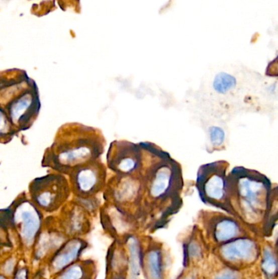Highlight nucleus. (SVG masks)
I'll return each mask as SVG.
<instances>
[{"label": "nucleus", "instance_id": "nucleus-1", "mask_svg": "<svg viewBox=\"0 0 278 279\" xmlns=\"http://www.w3.org/2000/svg\"><path fill=\"white\" fill-rule=\"evenodd\" d=\"M105 147L106 140L99 129L67 123L59 128L52 145L45 149L41 166L67 176L80 165L101 158Z\"/></svg>", "mask_w": 278, "mask_h": 279}, {"label": "nucleus", "instance_id": "nucleus-2", "mask_svg": "<svg viewBox=\"0 0 278 279\" xmlns=\"http://www.w3.org/2000/svg\"><path fill=\"white\" fill-rule=\"evenodd\" d=\"M140 145L143 154L139 172L142 183L141 204H168L177 212L182 206L181 166L157 145L150 142Z\"/></svg>", "mask_w": 278, "mask_h": 279}, {"label": "nucleus", "instance_id": "nucleus-3", "mask_svg": "<svg viewBox=\"0 0 278 279\" xmlns=\"http://www.w3.org/2000/svg\"><path fill=\"white\" fill-rule=\"evenodd\" d=\"M275 185L259 171L235 167L228 173L227 189L233 214L254 223L265 217Z\"/></svg>", "mask_w": 278, "mask_h": 279}, {"label": "nucleus", "instance_id": "nucleus-4", "mask_svg": "<svg viewBox=\"0 0 278 279\" xmlns=\"http://www.w3.org/2000/svg\"><path fill=\"white\" fill-rule=\"evenodd\" d=\"M0 107L18 132L30 129L41 109L35 81L22 70L0 74Z\"/></svg>", "mask_w": 278, "mask_h": 279}, {"label": "nucleus", "instance_id": "nucleus-5", "mask_svg": "<svg viewBox=\"0 0 278 279\" xmlns=\"http://www.w3.org/2000/svg\"><path fill=\"white\" fill-rule=\"evenodd\" d=\"M229 163L225 160L202 165L197 174L196 188L201 200L215 208L233 214L227 189Z\"/></svg>", "mask_w": 278, "mask_h": 279}, {"label": "nucleus", "instance_id": "nucleus-6", "mask_svg": "<svg viewBox=\"0 0 278 279\" xmlns=\"http://www.w3.org/2000/svg\"><path fill=\"white\" fill-rule=\"evenodd\" d=\"M27 195L42 212L53 213L69 201L72 194L66 175L50 171L31 180Z\"/></svg>", "mask_w": 278, "mask_h": 279}, {"label": "nucleus", "instance_id": "nucleus-7", "mask_svg": "<svg viewBox=\"0 0 278 279\" xmlns=\"http://www.w3.org/2000/svg\"><path fill=\"white\" fill-rule=\"evenodd\" d=\"M15 231L26 247L35 244L43 225V212L22 192L9 207Z\"/></svg>", "mask_w": 278, "mask_h": 279}, {"label": "nucleus", "instance_id": "nucleus-8", "mask_svg": "<svg viewBox=\"0 0 278 279\" xmlns=\"http://www.w3.org/2000/svg\"><path fill=\"white\" fill-rule=\"evenodd\" d=\"M67 177L73 197L95 198L105 190L108 180V168L99 158L75 167Z\"/></svg>", "mask_w": 278, "mask_h": 279}, {"label": "nucleus", "instance_id": "nucleus-9", "mask_svg": "<svg viewBox=\"0 0 278 279\" xmlns=\"http://www.w3.org/2000/svg\"><path fill=\"white\" fill-rule=\"evenodd\" d=\"M107 168L114 174L133 175L142 166L143 154L140 143L115 141L110 144L106 155Z\"/></svg>", "mask_w": 278, "mask_h": 279}, {"label": "nucleus", "instance_id": "nucleus-10", "mask_svg": "<svg viewBox=\"0 0 278 279\" xmlns=\"http://www.w3.org/2000/svg\"><path fill=\"white\" fill-rule=\"evenodd\" d=\"M139 172L133 175L115 174L108 178L103 191L106 203L115 207L141 204L142 183Z\"/></svg>", "mask_w": 278, "mask_h": 279}, {"label": "nucleus", "instance_id": "nucleus-11", "mask_svg": "<svg viewBox=\"0 0 278 279\" xmlns=\"http://www.w3.org/2000/svg\"><path fill=\"white\" fill-rule=\"evenodd\" d=\"M60 210L59 222L66 234L76 236L86 230L88 225L89 212L75 199H69Z\"/></svg>", "mask_w": 278, "mask_h": 279}, {"label": "nucleus", "instance_id": "nucleus-12", "mask_svg": "<svg viewBox=\"0 0 278 279\" xmlns=\"http://www.w3.org/2000/svg\"><path fill=\"white\" fill-rule=\"evenodd\" d=\"M84 244L83 241L76 237L65 241L52 255L50 262L52 270L58 273L75 263L84 249Z\"/></svg>", "mask_w": 278, "mask_h": 279}, {"label": "nucleus", "instance_id": "nucleus-13", "mask_svg": "<svg viewBox=\"0 0 278 279\" xmlns=\"http://www.w3.org/2000/svg\"><path fill=\"white\" fill-rule=\"evenodd\" d=\"M221 253L230 261L252 260L256 255V247L252 241L239 239L229 242L221 249Z\"/></svg>", "mask_w": 278, "mask_h": 279}, {"label": "nucleus", "instance_id": "nucleus-14", "mask_svg": "<svg viewBox=\"0 0 278 279\" xmlns=\"http://www.w3.org/2000/svg\"><path fill=\"white\" fill-rule=\"evenodd\" d=\"M207 151H220L226 146V130L219 124H210L207 131Z\"/></svg>", "mask_w": 278, "mask_h": 279}, {"label": "nucleus", "instance_id": "nucleus-15", "mask_svg": "<svg viewBox=\"0 0 278 279\" xmlns=\"http://www.w3.org/2000/svg\"><path fill=\"white\" fill-rule=\"evenodd\" d=\"M237 79L235 76L221 71L214 77L212 81V89L214 92L218 96L229 95L237 88Z\"/></svg>", "mask_w": 278, "mask_h": 279}, {"label": "nucleus", "instance_id": "nucleus-16", "mask_svg": "<svg viewBox=\"0 0 278 279\" xmlns=\"http://www.w3.org/2000/svg\"><path fill=\"white\" fill-rule=\"evenodd\" d=\"M239 232V226L235 221L231 219L224 218L218 221L215 229V236L220 242L228 241L237 235Z\"/></svg>", "mask_w": 278, "mask_h": 279}, {"label": "nucleus", "instance_id": "nucleus-17", "mask_svg": "<svg viewBox=\"0 0 278 279\" xmlns=\"http://www.w3.org/2000/svg\"><path fill=\"white\" fill-rule=\"evenodd\" d=\"M130 251L129 279H140V249L138 242L134 238L128 242Z\"/></svg>", "mask_w": 278, "mask_h": 279}, {"label": "nucleus", "instance_id": "nucleus-18", "mask_svg": "<svg viewBox=\"0 0 278 279\" xmlns=\"http://www.w3.org/2000/svg\"><path fill=\"white\" fill-rule=\"evenodd\" d=\"M14 230L11 213L9 208L0 210V244H8L10 231Z\"/></svg>", "mask_w": 278, "mask_h": 279}, {"label": "nucleus", "instance_id": "nucleus-19", "mask_svg": "<svg viewBox=\"0 0 278 279\" xmlns=\"http://www.w3.org/2000/svg\"><path fill=\"white\" fill-rule=\"evenodd\" d=\"M19 132L16 130L9 121L5 111L0 107V144H7L14 138Z\"/></svg>", "mask_w": 278, "mask_h": 279}, {"label": "nucleus", "instance_id": "nucleus-20", "mask_svg": "<svg viewBox=\"0 0 278 279\" xmlns=\"http://www.w3.org/2000/svg\"><path fill=\"white\" fill-rule=\"evenodd\" d=\"M84 269L79 264L73 263L60 272L56 279H83Z\"/></svg>", "mask_w": 278, "mask_h": 279}, {"label": "nucleus", "instance_id": "nucleus-21", "mask_svg": "<svg viewBox=\"0 0 278 279\" xmlns=\"http://www.w3.org/2000/svg\"><path fill=\"white\" fill-rule=\"evenodd\" d=\"M147 264L152 279H161L159 255L156 251H151L147 257Z\"/></svg>", "mask_w": 278, "mask_h": 279}, {"label": "nucleus", "instance_id": "nucleus-22", "mask_svg": "<svg viewBox=\"0 0 278 279\" xmlns=\"http://www.w3.org/2000/svg\"><path fill=\"white\" fill-rule=\"evenodd\" d=\"M263 270L265 271L267 274H273L276 271V262L272 255V251L269 249L266 248L263 253Z\"/></svg>", "mask_w": 278, "mask_h": 279}, {"label": "nucleus", "instance_id": "nucleus-23", "mask_svg": "<svg viewBox=\"0 0 278 279\" xmlns=\"http://www.w3.org/2000/svg\"><path fill=\"white\" fill-rule=\"evenodd\" d=\"M216 279H240L239 274L232 270H225L218 274Z\"/></svg>", "mask_w": 278, "mask_h": 279}, {"label": "nucleus", "instance_id": "nucleus-24", "mask_svg": "<svg viewBox=\"0 0 278 279\" xmlns=\"http://www.w3.org/2000/svg\"><path fill=\"white\" fill-rule=\"evenodd\" d=\"M28 268H20L18 270L16 271L13 279H28Z\"/></svg>", "mask_w": 278, "mask_h": 279}, {"label": "nucleus", "instance_id": "nucleus-25", "mask_svg": "<svg viewBox=\"0 0 278 279\" xmlns=\"http://www.w3.org/2000/svg\"><path fill=\"white\" fill-rule=\"evenodd\" d=\"M12 267H14L15 268V263H13V259H9L8 261L5 263V265H4V270H5V273L6 274H12L14 268H12Z\"/></svg>", "mask_w": 278, "mask_h": 279}, {"label": "nucleus", "instance_id": "nucleus-26", "mask_svg": "<svg viewBox=\"0 0 278 279\" xmlns=\"http://www.w3.org/2000/svg\"><path fill=\"white\" fill-rule=\"evenodd\" d=\"M0 279H7L5 275L0 274Z\"/></svg>", "mask_w": 278, "mask_h": 279}]
</instances>
